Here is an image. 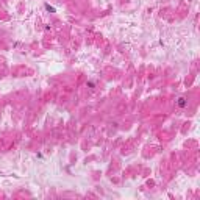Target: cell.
<instances>
[{
  "label": "cell",
  "mask_w": 200,
  "mask_h": 200,
  "mask_svg": "<svg viewBox=\"0 0 200 200\" xmlns=\"http://www.w3.org/2000/svg\"><path fill=\"white\" fill-rule=\"evenodd\" d=\"M177 103H178V106H180V108H185L186 105H188V102H186V99H185V97H178Z\"/></svg>",
  "instance_id": "obj_1"
},
{
  "label": "cell",
  "mask_w": 200,
  "mask_h": 200,
  "mask_svg": "<svg viewBox=\"0 0 200 200\" xmlns=\"http://www.w3.org/2000/svg\"><path fill=\"white\" fill-rule=\"evenodd\" d=\"M45 9H47V11H50V13H56V8H55V6H52V5H49V3H45Z\"/></svg>",
  "instance_id": "obj_2"
}]
</instances>
